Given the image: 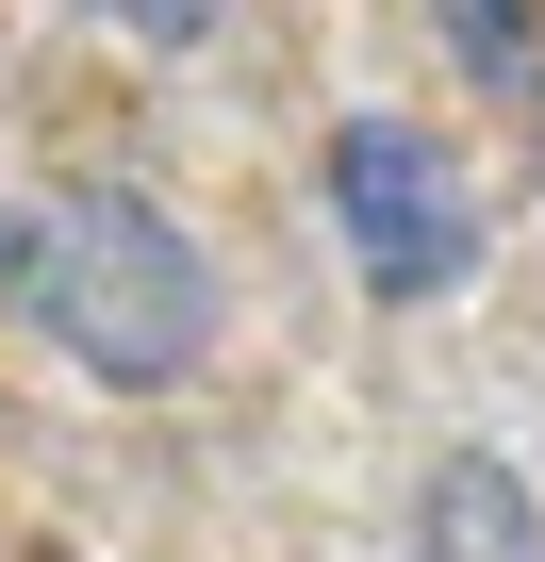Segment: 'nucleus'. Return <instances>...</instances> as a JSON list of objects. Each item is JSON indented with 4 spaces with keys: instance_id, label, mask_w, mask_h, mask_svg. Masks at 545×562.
Instances as JSON below:
<instances>
[{
    "instance_id": "nucleus-1",
    "label": "nucleus",
    "mask_w": 545,
    "mask_h": 562,
    "mask_svg": "<svg viewBox=\"0 0 545 562\" xmlns=\"http://www.w3.org/2000/svg\"><path fill=\"white\" fill-rule=\"evenodd\" d=\"M0 315L100 397H182L215 364V248L149 182H34L0 199Z\"/></svg>"
},
{
    "instance_id": "nucleus-2",
    "label": "nucleus",
    "mask_w": 545,
    "mask_h": 562,
    "mask_svg": "<svg viewBox=\"0 0 545 562\" xmlns=\"http://www.w3.org/2000/svg\"><path fill=\"white\" fill-rule=\"evenodd\" d=\"M315 199H331V248L364 265V299H397V315H430L446 281L479 265L463 166H446L413 116H348V133H331V166H315Z\"/></svg>"
},
{
    "instance_id": "nucleus-3",
    "label": "nucleus",
    "mask_w": 545,
    "mask_h": 562,
    "mask_svg": "<svg viewBox=\"0 0 545 562\" xmlns=\"http://www.w3.org/2000/svg\"><path fill=\"white\" fill-rule=\"evenodd\" d=\"M413 562H545V496L496 447H446L413 480Z\"/></svg>"
},
{
    "instance_id": "nucleus-4",
    "label": "nucleus",
    "mask_w": 545,
    "mask_h": 562,
    "mask_svg": "<svg viewBox=\"0 0 545 562\" xmlns=\"http://www.w3.org/2000/svg\"><path fill=\"white\" fill-rule=\"evenodd\" d=\"M430 18L479 83H545V0H430Z\"/></svg>"
},
{
    "instance_id": "nucleus-5",
    "label": "nucleus",
    "mask_w": 545,
    "mask_h": 562,
    "mask_svg": "<svg viewBox=\"0 0 545 562\" xmlns=\"http://www.w3.org/2000/svg\"><path fill=\"white\" fill-rule=\"evenodd\" d=\"M83 18H100L116 50H215V34H231V0H83Z\"/></svg>"
}]
</instances>
